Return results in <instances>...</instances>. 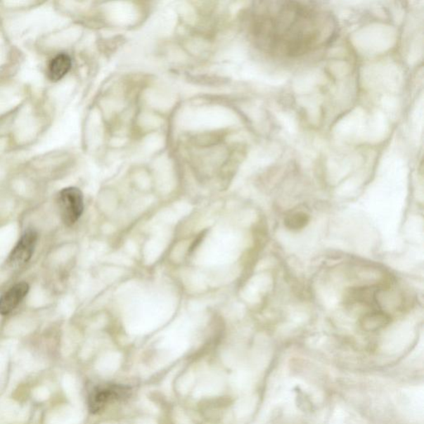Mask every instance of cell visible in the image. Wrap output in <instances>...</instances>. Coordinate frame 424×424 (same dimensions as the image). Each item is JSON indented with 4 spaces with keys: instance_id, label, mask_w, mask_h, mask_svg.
<instances>
[{
    "instance_id": "6da1fadb",
    "label": "cell",
    "mask_w": 424,
    "mask_h": 424,
    "mask_svg": "<svg viewBox=\"0 0 424 424\" xmlns=\"http://www.w3.org/2000/svg\"><path fill=\"white\" fill-rule=\"evenodd\" d=\"M250 31L256 45L270 57L295 59L332 43L338 23L319 4L270 0L251 11Z\"/></svg>"
},
{
    "instance_id": "7a4b0ae2",
    "label": "cell",
    "mask_w": 424,
    "mask_h": 424,
    "mask_svg": "<svg viewBox=\"0 0 424 424\" xmlns=\"http://www.w3.org/2000/svg\"><path fill=\"white\" fill-rule=\"evenodd\" d=\"M131 394V388L127 385L107 384L97 386L89 397V409L91 413H96L107 405L127 399Z\"/></svg>"
},
{
    "instance_id": "3957f363",
    "label": "cell",
    "mask_w": 424,
    "mask_h": 424,
    "mask_svg": "<svg viewBox=\"0 0 424 424\" xmlns=\"http://www.w3.org/2000/svg\"><path fill=\"white\" fill-rule=\"evenodd\" d=\"M60 217L65 225L71 226L81 217L84 210L83 195L77 188L60 191L58 198Z\"/></svg>"
},
{
    "instance_id": "277c9868",
    "label": "cell",
    "mask_w": 424,
    "mask_h": 424,
    "mask_svg": "<svg viewBox=\"0 0 424 424\" xmlns=\"http://www.w3.org/2000/svg\"><path fill=\"white\" fill-rule=\"evenodd\" d=\"M37 240V233L34 229L23 233L20 241L12 250L8 259V264L12 269H20L30 260L34 254Z\"/></svg>"
},
{
    "instance_id": "5b68a950",
    "label": "cell",
    "mask_w": 424,
    "mask_h": 424,
    "mask_svg": "<svg viewBox=\"0 0 424 424\" xmlns=\"http://www.w3.org/2000/svg\"><path fill=\"white\" fill-rule=\"evenodd\" d=\"M380 290L379 287L352 288L346 293L345 301L349 305L360 304L369 307L371 311L380 310L376 297Z\"/></svg>"
},
{
    "instance_id": "8992f818",
    "label": "cell",
    "mask_w": 424,
    "mask_h": 424,
    "mask_svg": "<svg viewBox=\"0 0 424 424\" xmlns=\"http://www.w3.org/2000/svg\"><path fill=\"white\" fill-rule=\"evenodd\" d=\"M30 291V285L25 282L18 283L0 297V314L8 315L16 309Z\"/></svg>"
},
{
    "instance_id": "52a82bcc",
    "label": "cell",
    "mask_w": 424,
    "mask_h": 424,
    "mask_svg": "<svg viewBox=\"0 0 424 424\" xmlns=\"http://www.w3.org/2000/svg\"><path fill=\"white\" fill-rule=\"evenodd\" d=\"M72 58L67 53L56 56L49 65L48 77L51 81L57 82L66 76L72 68Z\"/></svg>"
},
{
    "instance_id": "ba28073f",
    "label": "cell",
    "mask_w": 424,
    "mask_h": 424,
    "mask_svg": "<svg viewBox=\"0 0 424 424\" xmlns=\"http://www.w3.org/2000/svg\"><path fill=\"white\" fill-rule=\"evenodd\" d=\"M391 318L380 310L371 311L362 316L360 320L361 328L366 332L384 328L390 323Z\"/></svg>"
},
{
    "instance_id": "9c48e42d",
    "label": "cell",
    "mask_w": 424,
    "mask_h": 424,
    "mask_svg": "<svg viewBox=\"0 0 424 424\" xmlns=\"http://www.w3.org/2000/svg\"><path fill=\"white\" fill-rule=\"evenodd\" d=\"M309 214L304 212H296L290 214L284 219V225L288 230L297 231L304 229L309 225Z\"/></svg>"
}]
</instances>
